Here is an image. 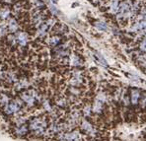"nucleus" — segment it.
<instances>
[{"instance_id":"4","label":"nucleus","mask_w":146,"mask_h":141,"mask_svg":"<svg viewBox=\"0 0 146 141\" xmlns=\"http://www.w3.org/2000/svg\"><path fill=\"white\" fill-rule=\"evenodd\" d=\"M132 32H144L146 31V19H139L137 22H135L131 27Z\"/></svg>"},{"instance_id":"8","label":"nucleus","mask_w":146,"mask_h":141,"mask_svg":"<svg viewBox=\"0 0 146 141\" xmlns=\"http://www.w3.org/2000/svg\"><path fill=\"white\" fill-rule=\"evenodd\" d=\"M119 8H120V6H119L118 0H112L110 3V11L112 13H116L119 11Z\"/></svg>"},{"instance_id":"1","label":"nucleus","mask_w":146,"mask_h":141,"mask_svg":"<svg viewBox=\"0 0 146 141\" xmlns=\"http://www.w3.org/2000/svg\"><path fill=\"white\" fill-rule=\"evenodd\" d=\"M118 12H119V18L127 19L131 16V14L133 12V6L131 5L129 1H124L121 4Z\"/></svg>"},{"instance_id":"6","label":"nucleus","mask_w":146,"mask_h":141,"mask_svg":"<svg viewBox=\"0 0 146 141\" xmlns=\"http://www.w3.org/2000/svg\"><path fill=\"white\" fill-rule=\"evenodd\" d=\"M15 42H18L20 45L24 46L28 42V35L24 32H19L15 35Z\"/></svg>"},{"instance_id":"13","label":"nucleus","mask_w":146,"mask_h":141,"mask_svg":"<svg viewBox=\"0 0 146 141\" xmlns=\"http://www.w3.org/2000/svg\"><path fill=\"white\" fill-rule=\"evenodd\" d=\"M9 16V10L6 8L0 10V19H6Z\"/></svg>"},{"instance_id":"18","label":"nucleus","mask_w":146,"mask_h":141,"mask_svg":"<svg viewBox=\"0 0 146 141\" xmlns=\"http://www.w3.org/2000/svg\"><path fill=\"white\" fill-rule=\"evenodd\" d=\"M57 1H58V0H52V2H53V3H56Z\"/></svg>"},{"instance_id":"7","label":"nucleus","mask_w":146,"mask_h":141,"mask_svg":"<svg viewBox=\"0 0 146 141\" xmlns=\"http://www.w3.org/2000/svg\"><path fill=\"white\" fill-rule=\"evenodd\" d=\"M140 96H141V95H140V92L138 91V90L133 89V90L131 91V103H132L133 105L138 104V101H139Z\"/></svg>"},{"instance_id":"14","label":"nucleus","mask_w":146,"mask_h":141,"mask_svg":"<svg viewBox=\"0 0 146 141\" xmlns=\"http://www.w3.org/2000/svg\"><path fill=\"white\" fill-rule=\"evenodd\" d=\"M96 27H97L98 30H100V31H107L108 30L107 24L103 23V22H98L97 24H96Z\"/></svg>"},{"instance_id":"2","label":"nucleus","mask_w":146,"mask_h":141,"mask_svg":"<svg viewBox=\"0 0 146 141\" xmlns=\"http://www.w3.org/2000/svg\"><path fill=\"white\" fill-rule=\"evenodd\" d=\"M36 97H37L36 93H35L34 91H32V90L23 92V93H22V95H21L22 100L24 101L25 103H27L29 106L34 105V103L36 102Z\"/></svg>"},{"instance_id":"3","label":"nucleus","mask_w":146,"mask_h":141,"mask_svg":"<svg viewBox=\"0 0 146 141\" xmlns=\"http://www.w3.org/2000/svg\"><path fill=\"white\" fill-rule=\"evenodd\" d=\"M20 107H21V102L19 103V102L14 101V102H11V103H9V104H7V105L5 106L4 112H5L6 114H8V115H11V114H13V113L18 112V111L20 109Z\"/></svg>"},{"instance_id":"10","label":"nucleus","mask_w":146,"mask_h":141,"mask_svg":"<svg viewBox=\"0 0 146 141\" xmlns=\"http://www.w3.org/2000/svg\"><path fill=\"white\" fill-rule=\"evenodd\" d=\"M59 42H60V38H59L58 36H53V37H51L50 40H49V43H50V45H52V46L57 45Z\"/></svg>"},{"instance_id":"12","label":"nucleus","mask_w":146,"mask_h":141,"mask_svg":"<svg viewBox=\"0 0 146 141\" xmlns=\"http://www.w3.org/2000/svg\"><path fill=\"white\" fill-rule=\"evenodd\" d=\"M95 56L97 58V60L99 61V63H101L103 66H107V61H106L104 57L100 54V53H98V52H95Z\"/></svg>"},{"instance_id":"16","label":"nucleus","mask_w":146,"mask_h":141,"mask_svg":"<svg viewBox=\"0 0 146 141\" xmlns=\"http://www.w3.org/2000/svg\"><path fill=\"white\" fill-rule=\"evenodd\" d=\"M32 3L36 6V8H40V7H43V3L41 2L40 0H32Z\"/></svg>"},{"instance_id":"9","label":"nucleus","mask_w":146,"mask_h":141,"mask_svg":"<svg viewBox=\"0 0 146 141\" xmlns=\"http://www.w3.org/2000/svg\"><path fill=\"white\" fill-rule=\"evenodd\" d=\"M17 28H18V25H17L16 21L15 20H11L8 24V30L11 33H15L17 31Z\"/></svg>"},{"instance_id":"11","label":"nucleus","mask_w":146,"mask_h":141,"mask_svg":"<svg viewBox=\"0 0 146 141\" xmlns=\"http://www.w3.org/2000/svg\"><path fill=\"white\" fill-rule=\"evenodd\" d=\"M16 132L19 135H25L26 133L28 132V128H27L26 125H21V126H19L16 129Z\"/></svg>"},{"instance_id":"15","label":"nucleus","mask_w":146,"mask_h":141,"mask_svg":"<svg viewBox=\"0 0 146 141\" xmlns=\"http://www.w3.org/2000/svg\"><path fill=\"white\" fill-rule=\"evenodd\" d=\"M92 114V108L91 106H86L85 108H83V115L85 116H90Z\"/></svg>"},{"instance_id":"5","label":"nucleus","mask_w":146,"mask_h":141,"mask_svg":"<svg viewBox=\"0 0 146 141\" xmlns=\"http://www.w3.org/2000/svg\"><path fill=\"white\" fill-rule=\"evenodd\" d=\"M81 128H82V130L86 133V134H88V135H94V134H96V131H95L93 125L91 124V122H89V121L86 120V119L82 120Z\"/></svg>"},{"instance_id":"17","label":"nucleus","mask_w":146,"mask_h":141,"mask_svg":"<svg viewBox=\"0 0 146 141\" xmlns=\"http://www.w3.org/2000/svg\"><path fill=\"white\" fill-rule=\"evenodd\" d=\"M140 50H142V51H144V52H146V36L145 38L143 39V41L141 42V43H140Z\"/></svg>"}]
</instances>
